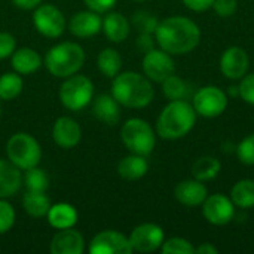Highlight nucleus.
I'll use <instances>...</instances> for the list:
<instances>
[{"mask_svg": "<svg viewBox=\"0 0 254 254\" xmlns=\"http://www.w3.org/2000/svg\"><path fill=\"white\" fill-rule=\"evenodd\" d=\"M155 40L165 52L183 55L192 52L201 40V30L186 16H170L161 21L155 30Z\"/></svg>", "mask_w": 254, "mask_h": 254, "instance_id": "obj_1", "label": "nucleus"}, {"mask_svg": "<svg viewBox=\"0 0 254 254\" xmlns=\"http://www.w3.org/2000/svg\"><path fill=\"white\" fill-rule=\"evenodd\" d=\"M112 95L121 106L143 109L152 103L155 91L146 76L135 71H124L113 77Z\"/></svg>", "mask_w": 254, "mask_h": 254, "instance_id": "obj_2", "label": "nucleus"}, {"mask_svg": "<svg viewBox=\"0 0 254 254\" xmlns=\"http://www.w3.org/2000/svg\"><path fill=\"white\" fill-rule=\"evenodd\" d=\"M196 112L185 100L170 101L156 121V132L164 140H179L195 125Z\"/></svg>", "mask_w": 254, "mask_h": 254, "instance_id": "obj_3", "label": "nucleus"}, {"mask_svg": "<svg viewBox=\"0 0 254 254\" xmlns=\"http://www.w3.org/2000/svg\"><path fill=\"white\" fill-rule=\"evenodd\" d=\"M85 58V51L80 45L74 42H63L46 52L43 64L52 76L65 79L76 74L83 67Z\"/></svg>", "mask_w": 254, "mask_h": 254, "instance_id": "obj_4", "label": "nucleus"}, {"mask_svg": "<svg viewBox=\"0 0 254 254\" xmlns=\"http://www.w3.org/2000/svg\"><path fill=\"white\" fill-rule=\"evenodd\" d=\"M6 155L15 167L25 171L39 165L42 159V149L33 135L27 132H16L6 143Z\"/></svg>", "mask_w": 254, "mask_h": 254, "instance_id": "obj_5", "label": "nucleus"}, {"mask_svg": "<svg viewBox=\"0 0 254 254\" xmlns=\"http://www.w3.org/2000/svg\"><path fill=\"white\" fill-rule=\"evenodd\" d=\"M121 138L131 153L147 156L153 152L156 137L153 128L140 118L128 119L121 129Z\"/></svg>", "mask_w": 254, "mask_h": 254, "instance_id": "obj_6", "label": "nucleus"}, {"mask_svg": "<svg viewBox=\"0 0 254 254\" xmlns=\"http://www.w3.org/2000/svg\"><path fill=\"white\" fill-rule=\"evenodd\" d=\"M58 95L65 109L71 112H79L92 101L94 83L89 77L83 74H73L65 77Z\"/></svg>", "mask_w": 254, "mask_h": 254, "instance_id": "obj_7", "label": "nucleus"}, {"mask_svg": "<svg viewBox=\"0 0 254 254\" xmlns=\"http://www.w3.org/2000/svg\"><path fill=\"white\" fill-rule=\"evenodd\" d=\"M33 24L40 34H43L45 37H51V39L60 37L65 30L64 13L55 4H51V3H45V4L40 3L34 9Z\"/></svg>", "mask_w": 254, "mask_h": 254, "instance_id": "obj_8", "label": "nucleus"}, {"mask_svg": "<svg viewBox=\"0 0 254 254\" xmlns=\"http://www.w3.org/2000/svg\"><path fill=\"white\" fill-rule=\"evenodd\" d=\"M192 106L204 118H217L226 110L228 97L217 86H204L195 94Z\"/></svg>", "mask_w": 254, "mask_h": 254, "instance_id": "obj_9", "label": "nucleus"}, {"mask_svg": "<svg viewBox=\"0 0 254 254\" xmlns=\"http://www.w3.org/2000/svg\"><path fill=\"white\" fill-rule=\"evenodd\" d=\"M143 71L149 80L162 83L168 76L174 74L176 65L171 58V54L164 49H152L144 54L143 58Z\"/></svg>", "mask_w": 254, "mask_h": 254, "instance_id": "obj_10", "label": "nucleus"}, {"mask_svg": "<svg viewBox=\"0 0 254 254\" xmlns=\"http://www.w3.org/2000/svg\"><path fill=\"white\" fill-rule=\"evenodd\" d=\"M128 240L132 247V252L152 253L161 249L162 243L165 241V235L161 226L155 223H143L134 228Z\"/></svg>", "mask_w": 254, "mask_h": 254, "instance_id": "obj_11", "label": "nucleus"}, {"mask_svg": "<svg viewBox=\"0 0 254 254\" xmlns=\"http://www.w3.org/2000/svg\"><path fill=\"white\" fill-rule=\"evenodd\" d=\"M202 214L214 226H223L232 222L235 216V208L234 202L231 198L222 195V193H214L211 196H207L205 201L202 202Z\"/></svg>", "mask_w": 254, "mask_h": 254, "instance_id": "obj_12", "label": "nucleus"}, {"mask_svg": "<svg viewBox=\"0 0 254 254\" xmlns=\"http://www.w3.org/2000/svg\"><path fill=\"white\" fill-rule=\"evenodd\" d=\"M91 254H131L129 240L116 231H103L97 234L88 247Z\"/></svg>", "mask_w": 254, "mask_h": 254, "instance_id": "obj_13", "label": "nucleus"}, {"mask_svg": "<svg viewBox=\"0 0 254 254\" xmlns=\"http://www.w3.org/2000/svg\"><path fill=\"white\" fill-rule=\"evenodd\" d=\"M250 60L247 52L240 46L228 48L220 58V70L228 79H241L247 74Z\"/></svg>", "mask_w": 254, "mask_h": 254, "instance_id": "obj_14", "label": "nucleus"}, {"mask_svg": "<svg viewBox=\"0 0 254 254\" xmlns=\"http://www.w3.org/2000/svg\"><path fill=\"white\" fill-rule=\"evenodd\" d=\"M52 138L55 144L61 149H73L80 143L82 129L74 119L68 116H61L54 124Z\"/></svg>", "mask_w": 254, "mask_h": 254, "instance_id": "obj_15", "label": "nucleus"}, {"mask_svg": "<svg viewBox=\"0 0 254 254\" xmlns=\"http://www.w3.org/2000/svg\"><path fill=\"white\" fill-rule=\"evenodd\" d=\"M49 250L52 254H82L85 250V240L73 228L60 229L54 235Z\"/></svg>", "mask_w": 254, "mask_h": 254, "instance_id": "obj_16", "label": "nucleus"}, {"mask_svg": "<svg viewBox=\"0 0 254 254\" xmlns=\"http://www.w3.org/2000/svg\"><path fill=\"white\" fill-rule=\"evenodd\" d=\"M103 19L94 10H80L74 13L68 22V30L76 37H91L101 31Z\"/></svg>", "mask_w": 254, "mask_h": 254, "instance_id": "obj_17", "label": "nucleus"}, {"mask_svg": "<svg viewBox=\"0 0 254 254\" xmlns=\"http://www.w3.org/2000/svg\"><path fill=\"white\" fill-rule=\"evenodd\" d=\"M174 195L180 204H183L186 207H196L205 201V198L208 196V192H207L205 185L201 180L193 179V180L180 182L176 186Z\"/></svg>", "mask_w": 254, "mask_h": 254, "instance_id": "obj_18", "label": "nucleus"}, {"mask_svg": "<svg viewBox=\"0 0 254 254\" xmlns=\"http://www.w3.org/2000/svg\"><path fill=\"white\" fill-rule=\"evenodd\" d=\"M22 186V174L9 159H0V198L7 199L18 193Z\"/></svg>", "mask_w": 254, "mask_h": 254, "instance_id": "obj_19", "label": "nucleus"}, {"mask_svg": "<svg viewBox=\"0 0 254 254\" xmlns=\"http://www.w3.org/2000/svg\"><path fill=\"white\" fill-rule=\"evenodd\" d=\"M101 30L109 40L115 43H121L128 37L131 25L125 15L119 12H110L103 18Z\"/></svg>", "mask_w": 254, "mask_h": 254, "instance_id": "obj_20", "label": "nucleus"}, {"mask_svg": "<svg viewBox=\"0 0 254 254\" xmlns=\"http://www.w3.org/2000/svg\"><path fill=\"white\" fill-rule=\"evenodd\" d=\"M48 223L60 231V229H67V228H73L77 223V211L71 204L67 202H58L51 205L48 214Z\"/></svg>", "mask_w": 254, "mask_h": 254, "instance_id": "obj_21", "label": "nucleus"}, {"mask_svg": "<svg viewBox=\"0 0 254 254\" xmlns=\"http://www.w3.org/2000/svg\"><path fill=\"white\" fill-rule=\"evenodd\" d=\"M10 65L18 74H31L42 65L40 55L31 48H21L10 55Z\"/></svg>", "mask_w": 254, "mask_h": 254, "instance_id": "obj_22", "label": "nucleus"}, {"mask_svg": "<svg viewBox=\"0 0 254 254\" xmlns=\"http://www.w3.org/2000/svg\"><path fill=\"white\" fill-rule=\"evenodd\" d=\"M92 112L97 116V119H100L107 125H115L121 119L119 103L115 100L113 95L109 94H101L94 100Z\"/></svg>", "mask_w": 254, "mask_h": 254, "instance_id": "obj_23", "label": "nucleus"}, {"mask_svg": "<svg viewBox=\"0 0 254 254\" xmlns=\"http://www.w3.org/2000/svg\"><path fill=\"white\" fill-rule=\"evenodd\" d=\"M147 170H149V164L146 161V156L137 153H131L125 156L124 159H121L118 165V174L124 180H129V182L140 180L141 177L146 176Z\"/></svg>", "mask_w": 254, "mask_h": 254, "instance_id": "obj_24", "label": "nucleus"}, {"mask_svg": "<svg viewBox=\"0 0 254 254\" xmlns=\"http://www.w3.org/2000/svg\"><path fill=\"white\" fill-rule=\"evenodd\" d=\"M22 207L28 216L34 219H42V217H46L51 208V201L45 192L27 190L25 195L22 196Z\"/></svg>", "mask_w": 254, "mask_h": 254, "instance_id": "obj_25", "label": "nucleus"}, {"mask_svg": "<svg viewBox=\"0 0 254 254\" xmlns=\"http://www.w3.org/2000/svg\"><path fill=\"white\" fill-rule=\"evenodd\" d=\"M97 64L100 71L106 77H115L122 68V58L119 52L113 48L103 49L97 57Z\"/></svg>", "mask_w": 254, "mask_h": 254, "instance_id": "obj_26", "label": "nucleus"}, {"mask_svg": "<svg viewBox=\"0 0 254 254\" xmlns=\"http://www.w3.org/2000/svg\"><path fill=\"white\" fill-rule=\"evenodd\" d=\"M222 170V164L214 156H202L192 165V174L196 180L207 182L213 180Z\"/></svg>", "mask_w": 254, "mask_h": 254, "instance_id": "obj_27", "label": "nucleus"}, {"mask_svg": "<svg viewBox=\"0 0 254 254\" xmlns=\"http://www.w3.org/2000/svg\"><path fill=\"white\" fill-rule=\"evenodd\" d=\"M231 199L234 205L240 208L254 207V180H240L231 190Z\"/></svg>", "mask_w": 254, "mask_h": 254, "instance_id": "obj_28", "label": "nucleus"}, {"mask_svg": "<svg viewBox=\"0 0 254 254\" xmlns=\"http://www.w3.org/2000/svg\"><path fill=\"white\" fill-rule=\"evenodd\" d=\"M22 86H24L22 77L16 71L1 74L0 76V100L10 101L16 98L21 94Z\"/></svg>", "mask_w": 254, "mask_h": 254, "instance_id": "obj_29", "label": "nucleus"}, {"mask_svg": "<svg viewBox=\"0 0 254 254\" xmlns=\"http://www.w3.org/2000/svg\"><path fill=\"white\" fill-rule=\"evenodd\" d=\"M24 185L27 190H34V192H46L49 188V177L45 173V170L39 167H33L25 170L24 174Z\"/></svg>", "mask_w": 254, "mask_h": 254, "instance_id": "obj_30", "label": "nucleus"}, {"mask_svg": "<svg viewBox=\"0 0 254 254\" xmlns=\"http://www.w3.org/2000/svg\"><path fill=\"white\" fill-rule=\"evenodd\" d=\"M162 91H164V95L171 101L183 100V97L186 95V83L179 76L171 74L162 82Z\"/></svg>", "mask_w": 254, "mask_h": 254, "instance_id": "obj_31", "label": "nucleus"}, {"mask_svg": "<svg viewBox=\"0 0 254 254\" xmlns=\"http://www.w3.org/2000/svg\"><path fill=\"white\" fill-rule=\"evenodd\" d=\"M161 250L164 254H193L195 247L185 238L174 237L162 243Z\"/></svg>", "mask_w": 254, "mask_h": 254, "instance_id": "obj_32", "label": "nucleus"}, {"mask_svg": "<svg viewBox=\"0 0 254 254\" xmlns=\"http://www.w3.org/2000/svg\"><path fill=\"white\" fill-rule=\"evenodd\" d=\"M132 24L134 27L140 31V33H149V34H155V30L159 24V21L156 19L155 15L146 12V10H138L134 13L132 16Z\"/></svg>", "mask_w": 254, "mask_h": 254, "instance_id": "obj_33", "label": "nucleus"}, {"mask_svg": "<svg viewBox=\"0 0 254 254\" xmlns=\"http://www.w3.org/2000/svg\"><path fill=\"white\" fill-rule=\"evenodd\" d=\"M15 225V210L6 201L0 198V235L9 232Z\"/></svg>", "mask_w": 254, "mask_h": 254, "instance_id": "obj_34", "label": "nucleus"}, {"mask_svg": "<svg viewBox=\"0 0 254 254\" xmlns=\"http://www.w3.org/2000/svg\"><path fill=\"white\" fill-rule=\"evenodd\" d=\"M237 155L238 159L243 164L254 165V134L244 138L238 146H237Z\"/></svg>", "mask_w": 254, "mask_h": 254, "instance_id": "obj_35", "label": "nucleus"}, {"mask_svg": "<svg viewBox=\"0 0 254 254\" xmlns=\"http://www.w3.org/2000/svg\"><path fill=\"white\" fill-rule=\"evenodd\" d=\"M211 7L214 9V12L219 16L228 18V16H232L237 12L238 1L237 0H214Z\"/></svg>", "mask_w": 254, "mask_h": 254, "instance_id": "obj_36", "label": "nucleus"}, {"mask_svg": "<svg viewBox=\"0 0 254 254\" xmlns=\"http://www.w3.org/2000/svg\"><path fill=\"white\" fill-rule=\"evenodd\" d=\"M238 89H240V97L249 104L254 106V73L244 76Z\"/></svg>", "mask_w": 254, "mask_h": 254, "instance_id": "obj_37", "label": "nucleus"}, {"mask_svg": "<svg viewBox=\"0 0 254 254\" xmlns=\"http://www.w3.org/2000/svg\"><path fill=\"white\" fill-rule=\"evenodd\" d=\"M16 40L10 33H0V60H4L13 54Z\"/></svg>", "mask_w": 254, "mask_h": 254, "instance_id": "obj_38", "label": "nucleus"}, {"mask_svg": "<svg viewBox=\"0 0 254 254\" xmlns=\"http://www.w3.org/2000/svg\"><path fill=\"white\" fill-rule=\"evenodd\" d=\"M83 1L88 6V9L97 13H104L116 4V0H83Z\"/></svg>", "mask_w": 254, "mask_h": 254, "instance_id": "obj_39", "label": "nucleus"}, {"mask_svg": "<svg viewBox=\"0 0 254 254\" xmlns=\"http://www.w3.org/2000/svg\"><path fill=\"white\" fill-rule=\"evenodd\" d=\"M214 0H183L186 7H189L193 12H205L213 6Z\"/></svg>", "mask_w": 254, "mask_h": 254, "instance_id": "obj_40", "label": "nucleus"}, {"mask_svg": "<svg viewBox=\"0 0 254 254\" xmlns=\"http://www.w3.org/2000/svg\"><path fill=\"white\" fill-rule=\"evenodd\" d=\"M153 46H155V42H153L152 34H149V33H140V36L137 37V48H138L141 52L146 54V52L155 49Z\"/></svg>", "mask_w": 254, "mask_h": 254, "instance_id": "obj_41", "label": "nucleus"}, {"mask_svg": "<svg viewBox=\"0 0 254 254\" xmlns=\"http://www.w3.org/2000/svg\"><path fill=\"white\" fill-rule=\"evenodd\" d=\"M12 1L16 7L24 10H34L42 3V0H12Z\"/></svg>", "mask_w": 254, "mask_h": 254, "instance_id": "obj_42", "label": "nucleus"}, {"mask_svg": "<svg viewBox=\"0 0 254 254\" xmlns=\"http://www.w3.org/2000/svg\"><path fill=\"white\" fill-rule=\"evenodd\" d=\"M195 253L198 254H217V249L213 246V244H208V243H205V244H201L199 247H196L195 249Z\"/></svg>", "mask_w": 254, "mask_h": 254, "instance_id": "obj_43", "label": "nucleus"}, {"mask_svg": "<svg viewBox=\"0 0 254 254\" xmlns=\"http://www.w3.org/2000/svg\"><path fill=\"white\" fill-rule=\"evenodd\" d=\"M134 1H144V0H134Z\"/></svg>", "mask_w": 254, "mask_h": 254, "instance_id": "obj_44", "label": "nucleus"}, {"mask_svg": "<svg viewBox=\"0 0 254 254\" xmlns=\"http://www.w3.org/2000/svg\"><path fill=\"white\" fill-rule=\"evenodd\" d=\"M0 116H1V106H0Z\"/></svg>", "mask_w": 254, "mask_h": 254, "instance_id": "obj_45", "label": "nucleus"}]
</instances>
